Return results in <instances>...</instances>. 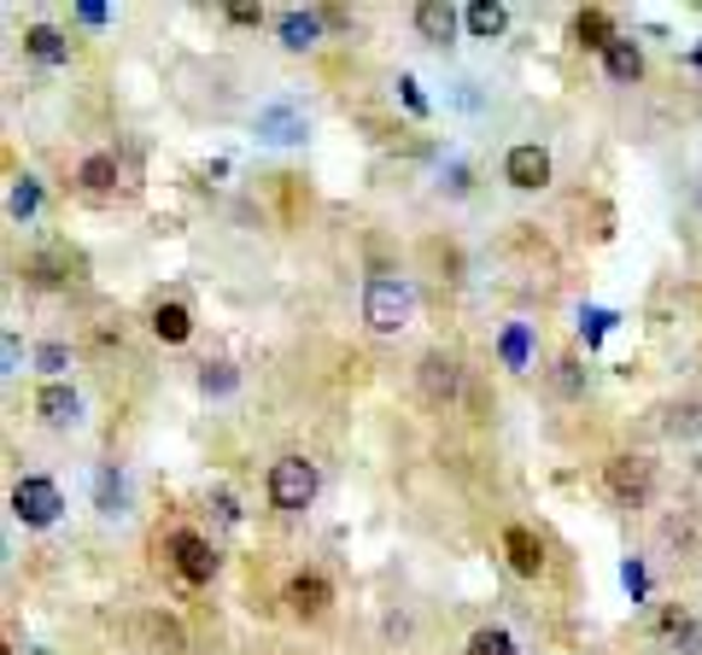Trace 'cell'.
Masks as SVG:
<instances>
[{
  "instance_id": "6da1fadb",
  "label": "cell",
  "mask_w": 702,
  "mask_h": 655,
  "mask_svg": "<svg viewBox=\"0 0 702 655\" xmlns=\"http://www.w3.org/2000/svg\"><path fill=\"white\" fill-rule=\"evenodd\" d=\"M410 316H416V293H410L404 281H392V275H375V281H369V293H363V322L375 328V334H399Z\"/></svg>"
},
{
  "instance_id": "8fae6325",
  "label": "cell",
  "mask_w": 702,
  "mask_h": 655,
  "mask_svg": "<svg viewBox=\"0 0 702 655\" xmlns=\"http://www.w3.org/2000/svg\"><path fill=\"white\" fill-rule=\"evenodd\" d=\"M287 603H293V614H322L328 603H334V591H328L322 573H299V580L287 585Z\"/></svg>"
},
{
  "instance_id": "e0dca14e",
  "label": "cell",
  "mask_w": 702,
  "mask_h": 655,
  "mask_svg": "<svg viewBox=\"0 0 702 655\" xmlns=\"http://www.w3.org/2000/svg\"><path fill=\"white\" fill-rule=\"evenodd\" d=\"M76 181H82V188H89V194H112V188H117V158H106V153L82 158Z\"/></svg>"
},
{
  "instance_id": "f546056e",
  "label": "cell",
  "mask_w": 702,
  "mask_h": 655,
  "mask_svg": "<svg viewBox=\"0 0 702 655\" xmlns=\"http://www.w3.org/2000/svg\"><path fill=\"white\" fill-rule=\"evenodd\" d=\"M41 368H65V345H41Z\"/></svg>"
},
{
  "instance_id": "ac0fdd59",
  "label": "cell",
  "mask_w": 702,
  "mask_h": 655,
  "mask_svg": "<svg viewBox=\"0 0 702 655\" xmlns=\"http://www.w3.org/2000/svg\"><path fill=\"white\" fill-rule=\"evenodd\" d=\"M504 24H509V12L498 7V0H474V7H468V30L481 35V41H492Z\"/></svg>"
},
{
  "instance_id": "7c38bea8",
  "label": "cell",
  "mask_w": 702,
  "mask_h": 655,
  "mask_svg": "<svg viewBox=\"0 0 702 655\" xmlns=\"http://www.w3.org/2000/svg\"><path fill=\"white\" fill-rule=\"evenodd\" d=\"M317 35H322V12H281V48H293V53H304V48H317Z\"/></svg>"
},
{
  "instance_id": "603a6c76",
  "label": "cell",
  "mask_w": 702,
  "mask_h": 655,
  "mask_svg": "<svg viewBox=\"0 0 702 655\" xmlns=\"http://www.w3.org/2000/svg\"><path fill=\"white\" fill-rule=\"evenodd\" d=\"M7 205H12V217H35V211H41V188L24 176V181L12 188V199H7Z\"/></svg>"
},
{
  "instance_id": "277c9868",
  "label": "cell",
  "mask_w": 702,
  "mask_h": 655,
  "mask_svg": "<svg viewBox=\"0 0 702 655\" xmlns=\"http://www.w3.org/2000/svg\"><path fill=\"white\" fill-rule=\"evenodd\" d=\"M171 557L182 568V580H194V585H205L217 573V550L205 544L199 532H171Z\"/></svg>"
},
{
  "instance_id": "30bf717a",
  "label": "cell",
  "mask_w": 702,
  "mask_h": 655,
  "mask_svg": "<svg viewBox=\"0 0 702 655\" xmlns=\"http://www.w3.org/2000/svg\"><path fill=\"white\" fill-rule=\"evenodd\" d=\"M35 409H41V422H53V427H71L76 416H82V398L71 393V386H41V398H35Z\"/></svg>"
},
{
  "instance_id": "484cf974",
  "label": "cell",
  "mask_w": 702,
  "mask_h": 655,
  "mask_svg": "<svg viewBox=\"0 0 702 655\" xmlns=\"http://www.w3.org/2000/svg\"><path fill=\"white\" fill-rule=\"evenodd\" d=\"M609 322H615L609 311H586V322H580V328H586V345H597V340H603V334H609Z\"/></svg>"
},
{
  "instance_id": "d6986e66",
  "label": "cell",
  "mask_w": 702,
  "mask_h": 655,
  "mask_svg": "<svg viewBox=\"0 0 702 655\" xmlns=\"http://www.w3.org/2000/svg\"><path fill=\"white\" fill-rule=\"evenodd\" d=\"M422 386H427L433 398H451V393H457V363L427 357V363H422Z\"/></svg>"
},
{
  "instance_id": "7a4b0ae2",
  "label": "cell",
  "mask_w": 702,
  "mask_h": 655,
  "mask_svg": "<svg viewBox=\"0 0 702 655\" xmlns=\"http://www.w3.org/2000/svg\"><path fill=\"white\" fill-rule=\"evenodd\" d=\"M311 498H317V468L304 457H281L270 468V503L276 509H311Z\"/></svg>"
},
{
  "instance_id": "4316f807",
  "label": "cell",
  "mask_w": 702,
  "mask_h": 655,
  "mask_svg": "<svg viewBox=\"0 0 702 655\" xmlns=\"http://www.w3.org/2000/svg\"><path fill=\"white\" fill-rule=\"evenodd\" d=\"M399 94H404V106L416 112V117L427 112V100H422V89H416V76H404V82H399Z\"/></svg>"
},
{
  "instance_id": "4fadbf2b",
  "label": "cell",
  "mask_w": 702,
  "mask_h": 655,
  "mask_svg": "<svg viewBox=\"0 0 702 655\" xmlns=\"http://www.w3.org/2000/svg\"><path fill=\"white\" fill-rule=\"evenodd\" d=\"M574 35H580V48H591V53H609L615 48V41H621V35H615V24H609V12H580V24H574Z\"/></svg>"
},
{
  "instance_id": "7402d4cb",
  "label": "cell",
  "mask_w": 702,
  "mask_h": 655,
  "mask_svg": "<svg viewBox=\"0 0 702 655\" xmlns=\"http://www.w3.org/2000/svg\"><path fill=\"white\" fill-rule=\"evenodd\" d=\"M468 655H515V638H509V632H498V626H481L468 638Z\"/></svg>"
},
{
  "instance_id": "ffe728a7",
  "label": "cell",
  "mask_w": 702,
  "mask_h": 655,
  "mask_svg": "<svg viewBox=\"0 0 702 655\" xmlns=\"http://www.w3.org/2000/svg\"><path fill=\"white\" fill-rule=\"evenodd\" d=\"M498 357H504L509 368H527V357H533V334H527L522 322H509V328H504V340H498Z\"/></svg>"
},
{
  "instance_id": "d4e9b609",
  "label": "cell",
  "mask_w": 702,
  "mask_h": 655,
  "mask_svg": "<svg viewBox=\"0 0 702 655\" xmlns=\"http://www.w3.org/2000/svg\"><path fill=\"white\" fill-rule=\"evenodd\" d=\"M117 503H123V480L106 468V475H100V509H106V516H117Z\"/></svg>"
},
{
  "instance_id": "f1b7e54d",
  "label": "cell",
  "mask_w": 702,
  "mask_h": 655,
  "mask_svg": "<svg viewBox=\"0 0 702 655\" xmlns=\"http://www.w3.org/2000/svg\"><path fill=\"white\" fill-rule=\"evenodd\" d=\"M76 18H82V24H106V7H94V0H82V7H76Z\"/></svg>"
},
{
  "instance_id": "9c48e42d",
  "label": "cell",
  "mask_w": 702,
  "mask_h": 655,
  "mask_svg": "<svg viewBox=\"0 0 702 655\" xmlns=\"http://www.w3.org/2000/svg\"><path fill=\"white\" fill-rule=\"evenodd\" d=\"M416 30H422V41L445 48V41L457 35V7H445V0H422V7H416Z\"/></svg>"
},
{
  "instance_id": "5b68a950",
  "label": "cell",
  "mask_w": 702,
  "mask_h": 655,
  "mask_svg": "<svg viewBox=\"0 0 702 655\" xmlns=\"http://www.w3.org/2000/svg\"><path fill=\"white\" fill-rule=\"evenodd\" d=\"M609 491L627 503H644L650 498V462L644 457H615L609 462Z\"/></svg>"
},
{
  "instance_id": "83f0119b",
  "label": "cell",
  "mask_w": 702,
  "mask_h": 655,
  "mask_svg": "<svg viewBox=\"0 0 702 655\" xmlns=\"http://www.w3.org/2000/svg\"><path fill=\"white\" fill-rule=\"evenodd\" d=\"M621 580H627V591H632V597H644V585H650V580H644V568H638V562H627V568H621Z\"/></svg>"
},
{
  "instance_id": "44dd1931",
  "label": "cell",
  "mask_w": 702,
  "mask_h": 655,
  "mask_svg": "<svg viewBox=\"0 0 702 655\" xmlns=\"http://www.w3.org/2000/svg\"><path fill=\"white\" fill-rule=\"evenodd\" d=\"M141 638H153L158 649H182V644H188V638H182V626L164 621V614H147V621H141Z\"/></svg>"
},
{
  "instance_id": "8992f818",
  "label": "cell",
  "mask_w": 702,
  "mask_h": 655,
  "mask_svg": "<svg viewBox=\"0 0 702 655\" xmlns=\"http://www.w3.org/2000/svg\"><path fill=\"white\" fill-rule=\"evenodd\" d=\"M258 135L276 141V147H287V141H304V112L287 106V100H276V106L258 112Z\"/></svg>"
},
{
  "instance_id": "cb8c5ba5",
  "label": "cell",
  "mask_w": 702,
  "mask_h": 655,
  "mask_svg": "<svg viewBox=\"0 0 702 655\" xmlns=\"http://www.w3.org/2000/svg\"><path fill=\"white\" fill-rule=\"evenodd\" d=\"M199 386H205V393H229V386H235V368H229V363H205V368H199Z\"/></svg>"
},
{
  "instance_id": "5bb4252c",
  "label": "cell",
  "mask_w": 702,
  "mask_h": 655,
  "mask_svg": "<svg viewBox=\"0 0 702 655\" xmlns=\"http://www.w3.org/2000/svg\"><path fill=\"white\" fill-rule=\"evenodd\" d=\"M153 334L164 340V345H182L194 334V316H188V304H158L153 311Z\"/></svg>"
},
{
  "instance_id": "ba28073f",
  "label": "cell",
  "mask_w": 702,
  "mask_h": 655,
  "mask_svg": "<svg viewBox=\"0 0 702 655\" xmlns=\"http://www.w3.org/2000/svg\"><path fill=\"white\" fill-rule=\"evenodd\" d=\"M504 550H509V568H515V573L539 580V568H545V544H539V532H533V527H509V532H504Z\"/></svg>"
},
{
  "instance_id": "9a60e30c",
  "label": "cell",
  "mask_w": 702,
  "mask_h": 655,
  "mask_svg": "<svg viewBox=\"0 0 702 655\" xmlns=\"http://www.w3.org/2000/svg\"><path fill=\"white\" fill-rule=\"evenodd\" d=\"M603 65H609V76L615 82H638V76H644V53H638V41H615V48L603 53Z\"/></svg>"
},
{
  "instance_id": "52a82bcc",
  "label": "cell",
  "mask_w": 702,
  "mask_h": 655,
  "mask_svg": "<svg viewBox=\"0 0 702 655\" xmlns=\"http://www.w3.org/2000/svg\"><path fill=\"white\" fill-rule=\"evenodd\" d=\"M504 176L515 181V188H545L550 181V153L545 147H515L504 158Z\"/></svg>"
},
{
  "instance_id": "2e32d148",
  "label": "cell",
  "mask_w": 702,
  "mask_h": 655,
  "mask_svg": "<svg viewBox=\"0 0 702 655\" xmlns=\"http://www.w3.org/2000/svg\"><path fill=\"white\" fill-rule=\"evenodd\" d=\"M24 48L41 59V65H65V59H71V41L59 35V30H48V24H35V30L24 35Z\"/></svg>"
},
{
  "instance_id": "3957f363",
  "label": "cell",
  "mask_w": 702,
  "mask_h": 655,
  "mask_svg": "<svg viewBox=\"0 0 702 655\" xmlns=\"http://www.w3.org/2000/svg\"><path fill=\"white\" fill-rule=\"evenodd\" d=\"M59 509H65V498H59V486H53V480L30 475V480H18V486H12V516L24 521V527H53V521H59Z\"/></svg>"
},
{
  "instance_id": "1f68e13d",
  "label": "cell",
  "mask_w": 702,
  "mask_h": 655,
  "mask_svg": "<svg viewBox=\"0 0 702 655\" xmlns=\"http://www.w3.org/2000/svg\"><path fill=\"white\" fill-rule=\"evenodd\" d=\"M691 65H696V71H702V48H696V53H691Z\"/></svg>"
},
{
  "instance_id": "4dcf8cb0",
  "label": "cell",
  "mask_w": 702,
  "mask_h": 655,
  "mask_svg": "<svg viewBox=\"0 0 702 655\" xmlns=\"http://www.w3.org/2000/svg\"><path fill=\"white\" fill-rule=\"evenodd\" d=\"M229 18H235V24H258L264 12H258V7H229Z\"/></svg>"
}]
</instances>
